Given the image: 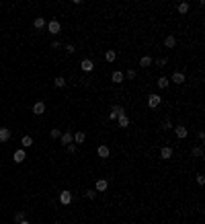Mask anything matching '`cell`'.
<instances>
[{
	"label": "cell",
	"mask_w": 205,
	"mask_h": 224,
	"mask_svg": "<svg viewBox=\"0 0 205 224\" xmlns=\"http://www.w3.org/2000/svg\"><path fill=\"white\" fill-rule=\"evenodd\" d=\"M123 113H125V109H123L121 105H113V107H111V113H109V119L115 121L119 115H123Z\"/></svg>",
	"instance_id": "cell-1"
},
{
	"label": "cell",
	"mask_w": 205,
	"mask_h": 224,
	"mask_svg": "<svg viewBox=\"0 0 205 224\" xmlns=\"http://www.w3.org/2000/svg\"><path fill=\"white\" fill-rule=\"evenodd\" d=\"M47 31H49V33H54V35H58L60 33V31H62V25H60V21H49V23H47Z\"/></svg>",
	"instance_id": "cell-2"
},
{
	"label": "cell",
	"mask_w": 205,
	"mask_h": 224,
	"mask_svg": "<svg viewBox=\"0 0 205 224\" xmlns=\"http://www.w3.org/2000/svg\"><path fill=\"white\" fill-rule=\"evenodd\" d=\"M160 95H150L148 97V107L150 109H156V107H160Z\"/></svg>",
	"instance_id": "cell-3"
},
{
	"label": "cell",
	"mask_w": 205,
	"mask_h": 224,
	"mask_svg": "<svg viewBox=\"0 0 205 224\" xmlns=\"http://www.w3.org/2000/svg\"><path fill=\"white\" fill-rule=\"evenodd\" d=\"M70 202H72V191H62V193H60V204L68 206Z\"/></svg>",
	"instance_id": "cell-4"
},
{
	"label": "cell",
	"mask_w": 205,
	"mask_h": 224,
	"mask_svg": "<svg viewBox=\"0 0 205 224\" xmlns=\"http://www.w3.org/2000/svg\"><path fill=\"white\" fill-rule=\"evenodd\" d=\"M33 113L35 115H43L45 113V103L43 101H37V103L33 105Z\"/></svg>",
	"instance_id": "cell-5"
},
{
	"label": "cell",
	"mask_w": 205,
	"mask_h": 224,
	"mask_svg": "<svg viewBox=\"0 0 205 224\" xmlns=\"http://www.w3.org/2000/svg\"><path fill=\"white\" fill-rule=\"evenodd\" d=\"M170 80L174 85H183V82H185V74H183V72H174V74L170 76Z\"/></svg>",
	"instance_id": "cell-6"
},
{
	"label": "cell",
	"mask_w": 205,
	"mask_h": 224,
	"mask_svg": "<svg viewBox=\"0 0 205 224\" xmlns=\"http://www.w3.org/2000/svg\"><path fill=\"white\" fill-rule=\"evenodd\" d=\"M72 132H64V134L62 136H60V138H62V144L64 146H68V144H72Z\"/></svg>",
	"instance_id": "cell-7"
},
{
	"label": "cell",
	"mask_w": 205,
	"mask_h": 224,
	"mask_svg": "<svg viewBox=\"0 0 205 224\" xmlns=\"http://www.w3.org/2000/svg\"><path fill=\"white\" fill-rule=\"evenodd\" d=\"M8 140H10V129L0 128V142H8Z\"/></svg>",
	"instance_id": "cell-8"
},
{
	"label": "cell",
	"mask_w": 205,
	"mask_h": 224,
	"mask_svg": "<svg viewBox=\"0 0 205 224\" xmlns=\"http://www.w3.org/2000/svg\"><path fill=\"white\" fill-rule=\"evenodd\" d=\"M123 78H125V76H123V72H119V70H115V72L111 74V80L115 82V85H119V82H123Z\"/></svg>",
	"instance_id": "cell-9"
},
{
	"label": "cell",
	"mask_w": 205,
	"mask_h": 224,
	"mask_svg": "<svg viewBox=\"0 0 205 224\" xmlns=\"http://www.w3.org/2000/svg\"><path fill=\"white\" fill-rule=\"evenodd\" d=\"M174 134H176V138H187V128H185V125H176V128H174Z\"/></svg>",
	"instance_id": "cell-10"
},
{
	"label": "cell",
	"mask_w": 205,
	"mask_h": 224,
	"mask_svg": "<svg viewBox=\"0 0 205 224\" xmlns=\"http://www.w3.org/2000/svg\"><path fill=\"white\" fill-rule=\"evenodd\" d=\"M84 140H86V134H84V132H76V134L72 136V142H76V144H82Z\"/></svg>",
	"instance_id": "cell-11"
},
{
	"label": "cell",
	"mask_w": 205,
	"mask_h": 224,
	"mask_svg": "<svg viewBox=\"0 0 205 224\" xmlns=\"http://www.w3.org/2000/svg\"><path fill=\"white\" fill-rule=\"evenodd\" d=\"M109 187V183H107V179H98L97 183H94V189L97 191H105Z\"/></svg>",
	"instance_id": "cell-12"
},
{
	"label": "cell",
	"mask_w": 205,
	"mask_h": 224,
	"mask_svg": "<svg viewBox=\"0 0 205 224\" xmlns=\"http://www.w3.org/2000/svg\"><path fill=\"white\" fill-rule=\"evenodd\" d=\"M27 158V154H25V150L21 148V150H17L15 152V156H12V160H15V163H23V160Z\"/></svg>",
	"instance_id": "cell-13"
},
{
	"label": "cell",
	"mask_w": 205,
	"mask_h": 224,
	"mask_svg": "<svg viewBox=\"0 0 205 224\" xmlns=\"http://www.w3.org/2000/svg\"><path fill=\"white\" fill-rule=\"evenodd\" d=\"M97 154L101 156V158H107V156L111 154V150H109V146H98V150H97Z\"/></svg>",
	"instance_id": "cell-14"
},
{
	"label": "cell",
	"mask_w": 205,
	"mask_h": 224,
	"mask_svg": "<svg viewBox=\"0 0 205 224\" xmlns=\"http://www.w3.org/2000/svg\"><path fill=\"white\" fill-rule=\"evenodd\" d=\"M117 124H119V128H127V125H129V117H127L125 113L119 115V117H117Z\"/></svg>",
	"instance_id": "cell-15"
},
{
	"label": "cell",
	"mask_w": 205,
	"mask_h": 224,
	"mask_svg": "<svg viewBox=\"0 0 205 224\" xmlns=\"http://www.w3.org/2000/svg\"><path fill=\"white\" fill-rule=\"evenodd\" d=\"M160 156H162V158H170V156H172V148H170V146H164V148H160Z\"/></svg>",
	"instance_id": "cell-16"
},
{
	"label": "cell",
	"mask_w": 205,
	"mask_h": 224,
	"mask_svg": "<svg viewBox=\"0 0 205 224\" xmlns=\"http://www.w3.org/2000/svg\"><path fill=\"white\" fill-rule=\"evenodd\" d=\"M80 66H82L84 72H90V70L94 68V62L93 60H82V64H80Z\"/></svg>",
	"instance_id": "cell-17"
},
{
	"label": "cell",
	"mask_w": 205,
	"mask_h": 224,
	"mask_svg": "<svg viewBox=\"0 0 205 224\" xmlns=\"http://www.w3.org/2000/svg\"><path fill=\"white\" fill-rule=\"evenodd\" d=\"M152 62H154V58H150V56H142V60H140V66H142V68H148Z\"/></svg>",
	"instance_id": "cell-18"
},
{
	"label": "cell",
	"mask_w": 205,
	"mask_h": 224,
	"mask_svg": "<svg viewBox=\"0 0 205 224\" xmlns=\"http://www.w3.org/2000/svg\"><path fill=\"white\" fill-rule=\"evenodd\" d=\"M21 144H23V148H29V146H33V138H31V136H23V138H21Z\"/></svg>",
	"instance_id": "cell-19"
},
{
	"label": "cell",
	"mask_w": 205,
	"mask_h": 224,
	"mask_svg": "<svg viewBox=\"0 0 205 224\" xmlns=\"http://www.w3.org/2000/svg\"><path fill=\"white\" fill-rule=\"evenodd\" d=\"M168 85H170V80L166 78V76H160V78H158V89H166Z\"/></svg>",
	"instance_id": "cell-20"
},
{
	"label": "cell",
	"mask_w": 205,
	"mask_h": 224,
	"mask_svg": "<svg viewBox=\"0 0 205 224\" xmlns=\"http://www.w3.org/2000/svg\"><path fill=\"white\" fill-rule=\"evenodd\" d=\"M176 10H179L181 15H187V12H189V2H181V4L176 6Z\"/></svg>",
	"instance_id": "cell-21"
},
{
	"label": "cell",
	"mask_w": 205,
	"mask_h": 224,
	"mask_svg": "<svg viewBox=\"0 0 205 224\" xmlns=\"http://www.w3.org/2000/svg\"><path fill=\"white\" fill-rule=\"evenodd\" d=\"M164 45H166V47H174V45H176V39H174V35H168V37L164 39Z\"/></svg>",
	"instance_id": "cell-22"
},
{
	"label": "cell",
	"mask_w": 205,
	"mask_h": 224,
	"mask_svg": "<svg viewBox=\"0 0 205 224\" xmlns=\"http://www.w3.org/2000/svg\"><path fill=\"white\" fill-rule=\"evenodd\" d=\"M54 85L58 86V89H64V86H66V78H64V76H55Z\"/></svg>",
	"instance_id": "cell-23"
},
{
	"label": "cell",
	"mask_w": 205,
	"mask_h": 224,
	"mask_svg": "<svg viewBox=\"0 0 205 224\" xmlns=\"http://www.w3.org/2000/svg\"><path fill=\"white\" fill-rule=\"evenodd\" d=\"M33 27H35V29H43V27H45V19H41V17H39V19H35Z\"/></svg>",
	"instance_id": "cell-24"
},
{
	"label": "cell",
	"mask_w": 205,
	"mask_h": 224,
	"mask_svg": "<svg viewBox=\"0 0 205 224\" xmlns=\"http://www.w3.org/2000/svg\"><path fill=\"white\" fill-rule=\"evenodd\" d=\"M115 58H117V54H115L113 50H109L107 54H105V60H107V62H115Z\"/></svg>",
	"instance_id": "cell-25"
},
{
	"label": "cell",
	"mask_w": 205,
	"mask_h": 224,
	"mask_svg": "<svg viewBox=\"0 0 205 224\" xmlns=\"http://www.w3.org/2000/svg\"><path fill=\"white\" fill-rule=\"evenodd\" d=\"M193 156H197V158H201V156H203V148H201V146H197V148H193Z\"/></svg>",
	"instance_id": "cell-26"
},
{
	"label": "cell",
	"mask_w": 205,
	"mask_h": 224,
	"mask_svg": "<svg viewBox=\"0 0 205 224\" xmlns=\"http://www.w3.org/2000/svg\"><path fill=\"white\" fill-rule=\"evenodd\" d=\"M23 220H25V214L23 212H17L15 214V222H23Z\"/></svg>",
	"instance_id": "cell-27"
},
{
	"label": "cell",
	"mask_w": 205,
	"mask_h": 224,
	"mask_svg": "<svg viewBox=\"0 0 205 224\" xmlns=\"http://www.w3.org/2000/svg\"><path fill=\"white\" fill-rule=\"evenodd\" d=\"M49 136H51L54 140H58L60 136H62V132H60V129H51V134H49Z\"/></svg>",
	"instance_id": "cell-28"
},
{
	"label": "cell",
	"mask_w": 205,
	"mask_h": 224,
	"mask_svg": "<svg viewBox=\"0 0 205 224\" xmlns=\"http://www.w3.org/2000/svg\"><path fill=\"white\" fill-rule=\"evenodd\" d=\"M84 195H86L88 199H94V195H97V191H94V189H88V191H86Z\"/></svg>",
	"instance_id": "cell-29"
},
{
	"label": "cell",
	"mask_w": 205,
	"mask_h": 224,
	"mask_svg": "<svg viewBox=\"0 0 205 224\" xmlns=\"http://www.w3.org/2000/svg\"><path fill=\"white\" fill-rule=\"evenodd\" d=\"M123 76H127L129 80H133L136 78V70H127V74H123Z\"/></svg>",
	"instance_id": "cell-30"
},
{
	"label": "cell",
	"mask_w": 205,
	"mask_h": 224,
	"mask_svg": "<svg viewBox=\"0 0 205 224\" xmlns=\"http://www.w3.org/2000/svg\"><path fill=\"white\" fill-rule=\"evenodd\" d=\"M197 183H199V185L205 183V175H197Z\"/></svg>",
	"instance_id": "cell-31"
},
{
	"label": "cell",
	"mask_w": 205,
	"mask_h": 224,
	"mask_svg": "<svg viewBox=\"0 0 205 224\" xmlns=\"http://www.w3.org/2000/svg\"><path fill=\"white\" fill-rule=\"evenodd\" d=\"M164 129H170L172 128V124H170V119H164V125H162Z\"/></svg>",
	"instance_id": "cell-32"
},
{
	"label": "cell",
	"mask_w": 205,
	"mask_h": 224,
	"mask_svg": "<svg viewBox=\"0 0 205 224\" xmlns=\"http://www.w3.org/2000/svg\"><path fill=\"white\" fill-rule=\"evenodd\" d=\"M154 62H156L158 66H164L166 64V58H158V60H154Z\"/></svg>",
	"instance_id": "cell-33"
},
{
	"label": "cell",
	"mask_w": 205,
	"mask_h": 224,
	"mask_svg": "<svg viewBox=\"0 0 205 224\" xmlns=\"http://www.w3.org/2000/svg\"><path fill=\"white\" fill-rule=\"evenodd\" d=\"M74 50H76V47H74L72 43H70V45H66V51H68V54H74Z\"/></svg>",
	"instance_id": "cell-34"
},
{
	"label": "cell",
	"mask_w": 205,
	"mask_h": 224,
	"mask_svg": "<svg viewBox=\"0 0 205 224\" xmlns=\"http://www.w3.org/2000/svg\"><path fill=\"white\" fill-rule=\"evenodd\" d=\"M68 152H76V144H68Z\"/></svg>",
	"instance_id": "cell-35"
},
{
	"label": "cell",
	"mask_w": 205,
	"mask_h": 224,
	"mask_svg": "<svg viewBox=\"0 0 205 224\" xmlns=\"http://www.w3.org/2000/svg\"><path fill=\"white\" fill-rule=\"evenodd\" d=\"M60 45H62V43H60V41H51V47H54V50H58Z\"/></svg>",
	"instance_id": "cell-36"
},
{
	"label": "cell",
	"mask_w": 205,
	"mask_h": 224,
	"mask_svg": "<svg viewBox=\"0 0 205 224\" xmlns=\"http://www.w3.org/2000/svg\"><path fill=\"white\" fill-rule=\"evenodd\" d=\"M19 224H31V222H29V220H23V222H19Z\"/></svg>",
	"instance_id": "cell-37"
},
{
	"label": "cell",
	"mask_w": 205,
	"mask_h": 224,
	"mask_svg": "<svg viewBox=\"0 0 205 224\" xmlns=\"http://www.w3.org/2000/svg\"><path fill=\"white\" fill-rule=\"evenodd\" d=\"M55 224H64V222H55Z\"/></svg>",
	"instance_id": "cell-38"
}]
</instances>
